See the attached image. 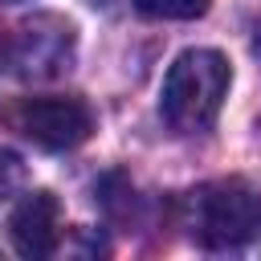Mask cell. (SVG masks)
I'll return each mask as SVG.
<instances>
[{
    "instance_id": "cell-3",
    "label": "cell",
    "mask_w": 261,
    "mask_h": 261,
    "mask_svg": "<svg viewBox=\"0 0 261 261\" xmlns=\"http://www.w3.org/2000/svg\"><path fill=\"white\" fill-rule=\"evenodd\" d=\"M8 122L45 151H73L90 139L94 114L82 98H24L12 106Z\"/></svg>"
},
{
    "instance_id": "cell-6",
    "label": "cell",
    "mask_w": 261,
    "mask_h": 261,
    "mask_svg": "<svg viewBox=\"0 0 261 261\" xmlns=\"http://www.w3.org/2000/svg\"><path fill=\"white\" fill-rule=\"evenodd\" d=\"M208 4L212 0H135V8L155 20H196L208 12Z\"/></svg>"
},
{
    "instance_id": "cell-4",
    "label": "cell",
    "mask_w": 261,
    "mask_h": 261,
    "mask_svg": "<svg viewBox=\"0 0 261 261\" xmlns=\"http://www.w3.org/2000/svg\"><path fill=\"white\" fill-rule=\"evenodd\" d=\"M8 237L20 257H49L61 237V208L53 192H29L12 216H8Z\"/></svg>"
},
{
    "instance_id": "cell-2",
    "label": "cell",
    "mask_w": 261,
    "mask_h": 261,
    "mask_svg": "<svg viewBox=\"0 0 261 261\" xmlns=\"http://www.w3.org/2000/svg\"><path fill=\"white\" fill-rule=\"evenodd\" d=\"M179 224L204 249H237L261 232V192L245 179H212L179 200Z\"/></svg>"
},
{
    "instance_id": "cell-8",
    "label": "cell",
    "mask_w": 261,
    "mask_h": 261,
    "mask_svg": "<svg viewBox=\"0 0 261 261\" xmlns=\"http://www.w3.org/2000/svg\"><path fill=\"white\" fill-rule=\"evenodd\" d=\"M94 4H102V0H94Z\"/></svg>"
},
{
    "instance_id": "cell-1",
    "label": "cell",
    "mask_w": 261,
    "mask_h": 261,
    "mask_svg": "<svg viewBox=\"0 0 261 261\" xmlns=\"http://www.w3.org/2000/svg\"><path fill=\"white\" fill-rule=\"evenodd\" d=\"M228 61L216 49H184L163 77L159 114L179 135H200L216 122L228 94Z\"/></svg>"
},
{
    "instance_id": "cell-5",
    "label": "cell",
    "mask_w": 261,
    "mask_h": 261,
    "mask_svg": "<svg viewBox=\"0 0 261 261\" xmlns=\"http://www.w3.org/2000/svg\"><path fill=\"white\" fill-rule=\"evenodd\" d=\"M49 20H37V24H24L20 29V45H16V69L20 73H57L65 61H69V24H53V33H45Z\"/></svg>"
},
{
    "instance_id": "cell-7",
    "label": "cell",
    "mask_w": 261,
    "mask_h": 261,
    "mask_svg": "<svg viewBox=\"0 0 261 261\" xmlns=\"http://www.w3.org/2000/svg\"><path fill=\"white\" fill-rule=\"evenodd\" d=\"M24 179H29V171H24L20 155L8 151V147H0V200H8L12 192H20Z\"/></svg>"
}]
</instances>
